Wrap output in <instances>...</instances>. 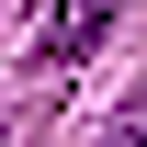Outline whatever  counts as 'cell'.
<instances>
[{
  "label": "cell",
  "mask_w": 147,
  "mask_h": 147,
  "mask_svg": "<svg viewBox=\"0 0 147 147\" xmlns=\"http://www.w3.org/2000/svg\"><path fill=\"white\" fill-rule=\"evenodd\" d=\"M102 34H113V0H45V23H34V57H45V68H79Z\"/></svg>",
  "instance_id": "obj_1"
},
{
  "label": "cell",
  "mask_w": 147,
  "mask_h": 147,
  "mask_svg": "<svg viewBox=\"0 0 147 147\" xmlns=\"http://www.w3.org/2000/svg\"><path fill=\"white\" fill-rule=\"evenodd\" d=\"M102 147H147V125H113V136H102Z\"/></svg>",
  "instance_id": "obj_2"
}]
</instances>
